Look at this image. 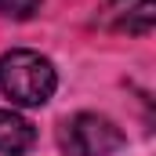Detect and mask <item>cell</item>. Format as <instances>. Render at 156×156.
<instances>
[{
    "instance_id": "obj_4",
    "label": "cell",
    "mask_w": 156,
    "mask_h": 156,
    "mask_svg": "<svg viewBox=\"0 0 156 156\" xmlns=\"http://www.w3.org/2000/svg\"><path fill=\"white\" fill-rule=\"evenodd\" d=\"M37 127L15 109H0V156H22L33 149Z\"/></svg>"
},
{
    "instance_id": "obj_1",
    "label": "cell",
    "mask_w": 156,
    "mask_h": 156,
    "mask_svg": "<svg viewBox=\"0 0 156 156\" xmlns=\"http://www.w3.org/2000/svg\"><path fill=\"white\" fill-rule=\"evenodd\" d=\"M58 87V73L51 66V58H44L40 51L15 47L7 55H0V91L15 102V105H44Z\"/></svg>"
},
{
    "instance_id": "obj_5",
    "label": "cell",
    "mask_w": 156,
    "mask_h": 156,
    "mask_svg": "<svg viewBox=\"0 0 156 156\" xmlns=\"http://www.w3.org/2000/svg\"><path fill=\"white\" fill-rule=\"evenodd\" d=\"M40 4L44 0H0V15H7L15 22H26V18H33L40 11Z\"/></svg>"
},
{
    "instance_id": "obj_2",
    "label": "cell",
    "mask_w": 156,
    "mask_h": 156,
    "mask_svg": "<svg viewBox=\"0 0 156 156\" xmlns=\"http://www.w3.org/2000/svg\"><path fill=\"white\" fill-rule=\"evenodd\" d=\"M123 131L98 113H76L58 127V145L66 156H113L123 149Z\"/></svg>"
},
{
    "instance_id": "obj_3",
    "label": "cell",
    "mask_w": 156,
    "mask_h": 156,
    "mask_svg": "<svg viewBox=\"0 0 156 156\" xmlns=\"http://www.w3.org/2000/svg\"><path fill=\"white\" fill-rule=\"evenodd\" d=\"M156 22V0H109L94 26L109 33H127V37H149Z\"/></svg>"
}]
</instances>
